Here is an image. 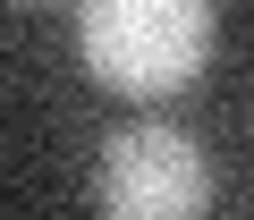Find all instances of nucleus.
Listing matches in <instances>:
<instances>
[{"mask_svg":"<svg viewBox=\"0 0 254 220\" xmlns=\"http://www.w3.org/2000/svg\"><path fill=\"white\" fill-rule=\"evenodd\" d=\"M76 43L110 93H178L212 59V0H85Z\"/></svg>","mask_w":254,"mask_h":220,"instance_id":"f257e3e1","label":"nucleus"},{"mask_svg":"<svg viewBox=\"0 0 254 220\" xmlns=\"http://www.w3.org/2000/svg\"><path fill=\"white\" fill-rule=\"evenodd\" d=\"M102 220H203L212 212V169L195 136L178 127H119L93 169Z\"/></svg>","mask_w":254,"mask_h":220,"instance_id":"f03ea898","label":"nucleus"}]
</instances>
